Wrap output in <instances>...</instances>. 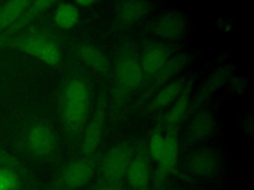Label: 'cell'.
Listing matches in <instances>:
<instances>
[{
    "label": "cell",
    "instance_id": "7a4b0ae2",
    "mask_svg": "<svg viewBox=\"0 0 254 190\" xmlns=\"http://www.w3.org/2000/svg\"><path fill=\"white\" fill-rule=\"evenodd\" d=\"M13 44L48 65L57 66L61 63L62 53L59 45L51 36L45 33L30 32L24 34L15 39Z\"/></svg>",
    "mask_w": 254,
    "mask_h": 190
},
{
    "label": "cell",
    "instance_id": "6da1fadb",
    "mask_svg": "<svg viewBox=\"0 0 254 190\" xmlns=\"http://www.w3.org/2000/svg\"><path fill=\"white\" fill-rule=\"evenodd\" d=\"M91 104V91L85 78L73 76L66 79L59 96V113L62 123L70 137L81 134Z\"/></svg>",
    "mask_w": 254,
    "mask_h": 190
},
{
    "label": "cell",
    "instance_id": "52a82bcc",
    "mask_svg": "<svg viewBox=\"0 0 254 190\" xmlns=\"http://www.w3.org/2000/svg\"><path fill=\"white\" fill-rule=\"evenodd\" d=\"M104 132V114L99 109L86 123L81 137V152L86 157H91L98 148Z\"/></svg>",
    "mask_w": 254,
    "mask_h": 190
},
{
    "label": "cell",
    "instance_id": "8992f818",
    "mask_svg": "<svg viewBox=\"0 0 254 190\" xmlns=\"http://www.w3.org/2000/svg\"><path fill=\"white\" fill-rule=\"evenodd\" d=\"M26 145L34 156L47 157L56 149V135L51 127L45 124H36L27 132Z\"/></svg>",
    "mask_w": 254,
    "mask_h": 190
},
{
    "label": "cell",
    "instance_id": "ffe728a7",
    "mask_svg": "<svg viewBox=\"0 0 254 190\" xmlns=\"http://www.w3.org/2000/svg\"><path fill=\"white\" fill-rule=\"evenodd\" d=\"M190 87L186 85L182 93L179 95V97L175 100L173 103V106L167 113V115L164 118V122L167 125H176L178 124L185 116L189 104H190Z\"/></svg>",
    "mask_w": 254,
    "mask_h": 190
},
{
    "label": "cell",
    "instance_id": "9c48e42d",
    "mask_svg": "<svg viewBox=\"0 0 254 190\" xmlns=\"http://www.w3.org/2000/svg\"><path fill=\"white\" fill-rule=\"evenodd\" d=\"M165 149L164 153L159 160L158 169L155 175V184H161L164 179L174 170L179 154L178 138L175 131H171L165 137Z\"/></svg>",
    "mask_w": 254,
    "mask_h": 190
},
{
    "label": "cell",
    "instance_id": "d4e9b609",
    "mask_svg": "<svg viewBox=\"0 0 254 190\" xmlns=\"http://www.w3.org/2000/svg\"><path fill=\"white\" fill-rule=\"evenodd\" d=\"M94 1H90V0H80V1H76V4L81 6V7H88L92 4H94Z\"/></svg>",
    "mask_w": 254,
    "mask_h": 190
},
{
    "label": "cell",
    "instance_id": "ac0fdd59",
    "mask_svg": "<svg viewBox=\"0 0 254 190\" xmlns=\"http://www.w3.org/2000/svg\"><path fill=\"white\" fill-rule=\"evenodd\" d=\"M187 62V55L186 54H179L176 57L168 59L165 66L162 70L153 78L154 81L152 82L151 88H158L167 83L168 80L176 76L181 70L184 68Z\"/></svg>",
    "mask_w": 254,
    "mask_h": 190
},
{
    "label": "cell",
    "instance_id": "8fae6325",
    "mask_svg": "<svg viewBox=\"0 0 254 190\" xmlns=\"http://www.w3.org/2000/svg\"><path fill=\"white\" fill-rule=\"evenodd\" d=\"M190 172L198 177H209L219 167V158L211 150H200L189 159Z\"/></svg>",
    "mask_w": 254,
    "mask_h": 190
},
{
    "label": "cell",
    "instance_id": "5bb4252c",
    "mask_svg": "<svg viewBox=\"0 0 254 190\" xmlns=\"http://www.w3.org/2000/svg\"><path fill=\"white\" fill-rule=\"evenodd\" d=\"M230 74H231V66L228 64H225L223 66L216 68L215 71H213V73L204 82L199 93H197V97L194 101L195 103L194 105L195 106L199 105L205 100H207V98L210 97L211 94L229 78Z\"/></svg>",
    "mask_w": 254,
    "mask_h": 190
},
{
    "label": "cell",
    "instance_id": "603a6c76",
    "mask_svg": "<svg viewBox=\"0 0 254 190\" xmlns=\"http://www.w3.org/2000/svg\"><path fill=\"white\" fill-rule=\"evenodd\" d=\"M165 143H166L165 137L160 132L154 133L150 138V142H149L150 154L157 162H159V160L161 159L164 153Z\"/></svg>",
    "mask_w": 254,
    "mask_h": 190
},
{
    "label": "cell",
    "instance_id": "ba28073f",
    "mask_svg": "<svg viewBox=\"0 0 254 190\" xmlns=\"http://www.w3.org/2000/svg\"><path fill=\"white\" fill-rule=\"evenodd\" d=\"M128 187L131 190H146L150 179L149 159L145 151L132 156L126 177Z\"/></svg>",
    "mask_w": 254,
    "mask_h": 190
},
{
    "label": "cell",
    "instance_id": "7c38bea8",
    "mask_svg": "<svg viewBox=\"0 0 254 190\" xmlns=\"http://www.w3.org/2000/svg\"><path fill=\"white\" fill-rule=\"evenodd\" d=\"M169 59L167 49L161 46L150 48L143 55L140 62L144 77L153 79L165 66Z\"/></svg>",
    "mask_w": 254,
    "mask_h": 190
},
{
    "label": "cell",
    "instance_id": "d6986e66",
    "mask_svg": "<svg viewBox=\"0 0 254 190\" xmlns=\"http://www.w3.org/2000/svg\"><path fill=\"white\" fill-rule=\"evenodd\" d=\"M79 19L77 8L70 3L60 4L54 14V21L56 25L63 30H69L73 28Z\"/></svg>",
    "mask_w": 254,
    "mask_h": 190
},
{
    "label": "cell",
    "instance_id": "277c9868",
    "mask_svg": "<svg viewBox=\"0 0 254 190\" xmlns=\"http://www.w3.org/2000/svg\"><path fill=\"white\" fill-rule=\"evenodd\" d=\"M95 161L91 157H82L65 164L56 175L53 182L54 190H77L92 178Z\"/></svg>",
    "mask_w": 254,
    "mask_h": 190
},
{
    "label": "cell",
    "instance_id": "cb8c5ba5",
    "mask_svg": "<svg viewBox=\"0 0 254 190\" xmlns=\"http://www.w3.org/2000/svg\"><path fill=\"white\" fill-rule=\"evenodd\" d=\"M88 190H131L128 186L123 183H109L102 181L100 183L95 184Z\"/></svg>",
    "mask_w": 254,
    "mask_h": 190
},
{
    "label": "cell",
    "instance_id": "5b68a950",
    "mask_svg": "<svg viewBox=\"0 0 254 190\" xmlns=\"http://www.w3.org/2000/svg\"><path fill=\"white\" fill-rule=\"evenodd\" d=\"M133 149L130 143L121 142L111 147L102 159L101 176L103 181L109 183H123Z\"/></svg>",
    "mask_w": 254,
    "mask_h": 190
},
{
    "label": "cell",
    "instance_id": "e0dca14e",
    "mask_svg": "<svg viewBox=\"0 0 254 190\" xmlns=\"http://www.w3.org/2000/svg\"><path fill=\"white\" fill-rule=\"evenodd\" d=\"M149 9V4L144 1L123 2L118 7V18L124 24H131L143 18Z\"/></svg>",
    "mask_w": 254,
    "mask_h": 190
},
{
    "label": "cell",
    "instance_id": "44dd1931",
    "mask_svg": "<svg viewBox=\"0 0 254 190\" xmlns=\"http://www.w3.org/2000/svg\"><path fill=\"white\" fill-rule=\"evenodd\" d=\"M214 128L213 117L208 112L197 114L190 125V136L192 140H201L211 134Z\"/></svg>",
    "mask_w": 254,
    "mask_h": 190
},
{
    "label": "cell",
    "instance_id": "4fadbf2b",
    "mask_svg": "<svg viewBox=\"0 0 254 190\" xmlns=\"http://www.w3.org/2000/svg\"><path fill=\"white\" fill-rule=\"evenodd\" d=\"M185 87L186 84L185 80L183 79H177L166 83L153 98L150 105V110L152 112H156L171 105L179 97Z\"/></svg>",
    "mask_w": 254,
    "mask_h": 190
},
{
    "label": "cell",
    "instance_id": "9a60e30c",
    "mask_svg": "<svg viewBox=\"0 0 254 190\" xmlns=\"http://www.w3.org/2000/svg\"><path fill=\"white\" fill-rule=\"evenodd\" d=\"M30 3L31 2L25 0H15L4 3L0 8V32L9 28L22 18Z\"/></svg>",
    "mask_w": 254,
    "mask_h": 190
},
{
    "label": "cell",
    "instance_id": "30bf717a",
    "mask_svg": "<svg viewBox=\"0 0 254 190\" xmlns=\"http://www.w3.org/2000/svg\"><path fill=\"white\" fill-rule=\"evenodd\" d=\"M186 20L179 12H168L161 16L155 25V34L164 40H175L185 31Z\"/></svg>",
    "mask_w": 254,
    "mask_h": 190
},
{
    "label": "cell",
    "instance_id": "3957f363",
    "mask_svg": "<svg viewBox=\"0 0 254 190\" xmlns=\"http://www.w3.org/2000/svg\"><path fill=\"white\" fill-rule=\"evenodd\" d=\"M114 79V97L118 103L142 84L144 74L140 61L128 53L121 55L115 65Z\"/></svg>",
    "mask_w": 254,
    "mask_h": 190
},
{
    "label": "cell",
    "instance_id": "7402d4cb",
    "mask_svg": "<svg viewBox=\"0 0 254 190\" xmlns=\"http://www.w3.org/2000/svg\"><path fill=\"white\" fill-rule=\"evenodd\" d=\"M21 180L18 172L9 167L0 168V190H20Z\"/></svg>",
    "mask_w": 254,
    "mask_h": 190
},
{
    "label": "cell",
    "instance_id": "2e32d148",
    "mask_svg": "<svg viewBox=\"0 0 254 190\" xmlns=\"http://www.w3.org/2000/svg\"><path fill=\"white\" fill-rule=\"evenodd\" d=\"M75 54L88 66L99 72L106 71L108 67L107 59L103 52L94 46L80 45L76 48Z\"/></svg>",
    "mask_w": 254,
    "mask_h": 190
}]
</instances>
